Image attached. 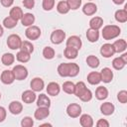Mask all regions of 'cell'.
Segmentation results:
<instances>
[{"label": "cell", "mask_w": 127, "mask_h": 127, "mask_svg": "<svg viewBox=\"0 0 127 127\" xmlns=\"http://www.w3.org/2000/svg\"><path fill=\"white\" fill-rule=\"evenodd\" d=\"M115 53H122L127 49V43L125 40L120 39V40H116L113 44H112Z\"/></svg>", "instance_id": "obj_20"}, {"label": "cell", "mask_w": 127, "mask_h": 127, "mask_svg": "<svg viewBox=\"0 0 127 127\" xmlns=\"http://www.w3.org/2000/svg\"><path fill=\"white\" fill-rule=\"evenodd\" d=\"M113 1V3H115L116 5H121V4H123L124 2H125V0H112Z\"/></svg>", "instance_id": "obj_50"}, {"label": "cell", "mask_w": 127, "mask_h": 127, "mask_svg": "<svg viewBox=\"0 0 127 127\" xmlns=\"http://www.w3.org/2000/svg\"><path fill=\"white\" fill-rule=\"evenodd\" d=\"M63 90L67 94H73L74 92V83L71 81H65L63 84Z\"/></svg>", "instance_id": "obj_37"}, {"label": "cell", "mask_w": 127, "mask_h": 127, "mask_svg": "<svg viewBox=\"0 0 127 127\" xmlns=\"http://www.w3.org/2000/svg\"><path fill=\"white\" fill-rule=\"evenodd\" d=\"M89 26L91 29L99 30L103 26V19L101 17H93L89 21Z\"/></svg>", "instance_id": "obj_26"}, {"label": "cell", "mask_w": 127, "mask_h": 127, "mask_svg": "<svg viewBox=\"0 0 127 127\" xmlns=\"http://www.w3.org/2000/svg\"><path fill=\"white\" fill-rule=\"evenodd\" d=\"M0 99H1V93H0Z\"/></svg>", "instance_id": "obj_52"}, {"label": "cell", "mask_w": 127, "mask_h": 127, "mask_svg": "<svg viewBox=\"0 0 127 127\" xmlns=\"http://www.w3.org/2000/svg\"><path fill=\"white\" fill-rule=\"evenodd\" d=\"M65 39V33L63 30H55L51 34V42L55 45H60Z\"/></svg>", "instance_id": "obj_6"}, {"label": "cell", "mask_w": 127, "mask_h": 127, "mask_svg": "<svg viewBox=\"0 0 127 127\" xmlns=\"http://www.w3.org/2000/svg\"><path fill=\"white\" fill-rule=\"evenodd\" d=\"M117 99L120 103H126L127 102V91L126 90H121L117 94Z\"/></svg>", "instance_id": "obj_44"}, {"label": "cell", "mask_w": 127, "mask_h": 127, "mask_svg": "<svg viewBox=\"0 0 127 127\" xmlns=\"http://www.w3.org/2000/svg\"><path fill=\"white\" fill-rule=\"evenodd\" d=\"M79 72V66L74 63H63L58 66V73L63 77H74Z\"/></svg>", "instance_id": "obj_1"}, {"label": "cell", "mask_w": 127, "mask_h": 127, "mask_svg": "<svg viewBox=\"0 0 127 127\" xmlns=\"http://www.w3.org/2000/svg\"><path fill=\"white\" fill-rule=\"evenodd\" d=\"M3 33H4V30H3V27L0 25V37L3 36Z\"/></svg>", "instance_id": "obj_51"}, {"label": "cell", "mask_w": 127, "mask_h": 127, "mask_svg": "<svg viewBox=\"0 0 127 127\" xmlns=\"http://www.w3.org/2000/svg\"><path fill=\"white\" fill-rule=\"evenodd\" d=\"M6 115H7V111L3 106H0V122H3L6 119Z\"/></svg>", "instance_id": "obj_47"}, {"label": "cell", "mask_w": 127, "mask_h": 127, "mask_svg": "<svg viewBox=\"0 0 127 127\" xmlns=\"http://www.w3.org/2000/svg\"><path fill=\"white\" fill-rule=\"evenodd\" d=\"M16 59H17V61L20 62V63H27V62H29L30 59H31V54L26 53V52L20 50V51L17 53V55H16Z\"/></svg>", "instance_id": "obj_32"}, {"label": "cell", "mask_w": 127, "mask_h": 127, "mask_svg": "<svg viewBox=\"0 0 127 127\" xmlns=\"http://www.w3.org/2000/svg\"><path fill=\"white\" fill-rule=\"evenodd\" d=\"M50 115V110L48 107H38L34 113V117L37 120H43Z\"/></svg>", "instance_id": "obj_12"}, {"label": "cell", "mask_w": 127, "mask_h": 127, "mask_svg": "<svg viewBox=\"0 0 127 127\" xmlns=\"http://www.w3.org/2000/svg\"><path fill=\"white\" fill-rule=\"evenodd\" d=\"M81 101H83V102H87V101H90L91 100V98H92V92L90 91V89H88V88H86L85 90H84V92L78 97Z\"/></svg>", "instance_id": "obj_40"}, {"label": "cell", "mask_w": 127, "mask_h": 127, "mask_svg": "<svg viewBox=\"0 0 127 127\" xmlns=\"http://www.w3.org/2000/svg\"><path fill=\"white\" fill-rule=\"evenodd\" d=\"M0 2L4 7H10L14 3V0H0Z\"/></svg>", "instance_id": "obj_48"}, {"label": "cell", "mask_w": 127, "mask_h": 127, "mask_svg": "<svg viewBox=\"0 0 127 127\" xmlns=\"http://www.w3.org/2000/svg\"><path fill=\"white\" fill-rule=\"evenodd\" d=\"M30 86L32 90H34L35 92H38L43 90V88L45 87V82L41 77H34L30 82Z\"/></svg>", "instance_id": "obj_10"}, {"label": "cell", "mask_w": 127, "mask_h": 127, "mask_svg": "<svg viewBox=\"0 0 127 127\" xmlns=\"http://www.w3.org/2000/svg\"><path fill=\"white\" fill-rule=\"evenodd\" d=\"M121 33V30L116 25H106L102 29V37L104 40H112L117 38Z\"/></svg>", "instance_id": "obj_2"}, {"label": "cell", "mask_w": 127, "mask_h": 127, "mask_svg": "<svg viewBox=\"0 0 127 127\" xmlns=\"http://www.w3.org/2000/svg\"><path fill=\"white\" fill-rule=\"evenodd\" d=\"M66 47H72V48H75L77 50H80L81 48V40L79 37L77 36H70L67 40H66V43H65Z\"/></svg>", "instance_id": "obj_11"}, {"label": "cell", "mask_w": 127, "mask_h": 127, "mask_svg": "<svg viewBox=\"0 0 127 127\" xmlns=\"http://www.w3.org/2000/svg\"><path fill=\"white\" fill-rule=\"evenodd\" d=\"M37 106L38 107H50L51 106V100L50 98L48 97V95L42 93L38 96V99H37Z\"/></svg>", "instance_id": "obj_19"}, {"label": "cell", "mask_w": 127, "mask_h": 127, "mask_svg": "<svg viewBox=\"0 0 127 127\" xmlns=\"http://www.w3.org/2000/svg\"><path fill=\"white\" fill-rule=\"evenodd\" d=\"M14 61H15V57L11 53H5L1 58V62L4 65H11L14 63Z\"/></svg>", "instance_id": "obj_30"}, {"label": "cell", "mask_w": 127, "mask_h": 127, "mask_svg": "<svg viewBox=\"0 0 127 127\" xmlns=\"http://www.w3.org/2000/svg\"><path fill=\"white\" fill-rule=\"evenodd\" d=\"M78 55V50L72 47H66L64 50V57L68 60H73L77 57Z\"/></svg>", "instance_id": "obj_28"}, {"label": "cell", "mask_w": 127, "mask_h": 127, "mask_svg": "<svg viewBox=\"0 0 127 127\" xmlns=\"http://www.w3.org/2000/svg\"><path fill=\"white\" fill-rule=\"evenodd\" d=\"M61 91V87L59 85L58 82H55V81H52L48 84L47 86V92L49 95H52V96H57Z\"/></svg>", "instance_id": "obj_14"}, {"label": "cell", "mask_w": 127, "mask_h": 127, "mask_svg": "<svg viewBox=\"0 0 127 127\" xmlns=\"http://www.w3.org/2000/svg\"><path fill=\"white\" fill-rule=\"evenodd\" d=\"M23 5L27 9H32L35 6V0H23Z\"/></svg>", "instance_id": "obj_45"}, {"label": "cell", "mask_w": 127, "mask_h": 127, "mask_svg": "<svg viewBox=\"0 0 127 127\" xmlns=\"http://www.w3.org/2000/svg\"><path fill=\"white\" fill-rule=\"evenodd\" d=\"M127 6H125L124 9H119L115 12V20L119 23H125L127 21V11H126Z\"/></svg>", "instance_id": "obj_22"}, {"label": "cell", "mask_w": 127, "mask_h": 127, "mask_svg": "<svg viewBox=\"0 0 127 127\" xmlns=\"http://www.w3.org/2000/svg\"><path fill=\"white\" fill-rule=\"evenodd\" d=\"M43 56L47 60H52L55 57V50L51 47H46L43 50Z\"/></svg>", "instance_id": "obj_38"}, {"label": "cell", "mask_w": 127, "mask_h": 127, "mask_svg": "<svg viewBox=\"0 0 127 127\" xmlns=\"http://www.w3.org/2000/svg\"><path fill=\"white\" fill-rule=\"evenodd\" d=\"M22 110H23V105H22L21 102L15 101V100L10 102V104H9V111L12 114L18 115V114H20L22 112Z\"/></svg>", "instance_id": "obj_17"}, {"label": "cell", "mask_w": 127, "mask_h": 127, "mask_svg": "<svg viewBox=\"0 0 127 127\" xmlns=\"http://www.w3.org/2000/svg\"><path fill=\"white\" fill-rule=\"evenodd\" d=\"M57 10L61 14H66L70 9H69V6L66 1H60L57 5Z\"/></svg>", "instance_id": "obj_34"}, {"label": "cell", "mask_w": 127, "mask_h": 127, "mask_svg": "<svg viewBox=\"0 0 127 127\" xmlns=\"http://www.w3.org/2000/svg\"><path fill=\"white\" fill-rule=\"evenodd\" d=\"M108 96V90L106 87L104 86H98L95 90V97L98 100H103L105 98H107Z\"/></svg>", "instance_id": "obj_27"}, {"label": "cell", "mask_w": 127, "mask_h": 127, "mask_svg": "<svg viewBox=\"0 0 127 127\" xmlns=\"http://www.w3.org/2000/svg\"><path fill=\"white\" fill-rule=\"evenodd\" d=\"M66 113L71 118H76L81 113V107L77 103H70L66 107Z\"/></svg>", "instance_id": "obj_7"}, {"label": "cell", "mask_w": 127, "mask_h": 127, "mask_svg": "<svg viewBox=\"0 0 127 127\" xmlns=\"http://www.w3.org/2000/svg\"><path fill=\"white\" fill-rule=\"evenodd\" d=\"M79 122L82 127H92L93 126V119L89 114H82L79 118Z\"/></svg>", "instance_id": "obj_25"}, {"label": "cell", "mask_w": 127, "mask_h": 127, "mask_svg": "<svg viewBox=\"0 0 127 127\" xmlns=\"http://www.w3.org/2000/svg\"><path fill=\"white\" fill-rule=\"evenodd\" d=\"M100 77H101V81L105 83H109L113 78V72L109 67H103L100 71Z\"/></svg>", "instance_id": "obj_13"}, {"label": "cell", "mask_w": 127, "mask_h": 127, "mask_svg": "<svg viewBox=\"0 0 127 127\" xmlns=\"http://www.w3.org/2000/svg\"><path fill=\"white\" fill-rule=\"evenodd\" d=\"M21 44H22V40H21L20 36H18L16 34H12V35H10L7 38V46L11 50H18V49H20Z\"/></svg>", "instance_id": "obj_5"}, {"label": "cell", "mask_w": 127, "mask_h": 127, "mask_svg": "<svg viewBox=\"0 0 127 127\" xmlns=\"http://www.w3.org/2000/svg\"><path fill=\"white\" fill-rule=\"evenodd\" d=\"M33 125H34V120L30 116L24 117L21 121V126L22 127H32Z\"/></svg>", "instance_id": "obj_42"}, {"label": "cell", "mask_w": 127, "mask_h": 127, "mask_svg": "<svg viewBox=\"0 0 127 127\" xmlns=\"http://www.w3.org/2000/svg\"><path fill=\"white\" fill-rule=\"evenodd\" d=\"M89 1H91V0H89Z\"/></svg>", "instance_id": "obj_53"}, {"label": "cell", "mask_w": 127, "mask_h": 127, "mask_svg": "<svg viewBox=\"0 0 127 127\" xmlns=\"http://www.w3.org/2000/svg\"><path fill=\"white\" fill-rule=\"evenodd\" d=\"M120 58H121V60L125 63V64H127V54L125 53V54H123L122 56H120Z\"/></svg>", "instance_id": "obj_49"}, {"label": "cell", "mask_w": 127, "mask_h": 127, "mask_svg": "<svg viewBox=\"0 0 127 127\" xmlns=\"http://www.w3.org/2000/svg\"><path fill=\"white\" fill-rule=\"evenodd\" d=\"M125 64H126L121 60V58H120V57L115 58V59L112 61V66H113L115 69H117V70L122 69V68L125 66Z\"/></svg>", "instance_id": "obj_39"}, {"label": "cell", "mask_w": 127, "mask_h": 127, "mask_svg": "<svg viewBox=\"0 0 127 127\" xmlns=\"http://www.w3.org/2000/svg\"><path fill=\"white\" fill-rule=\"evenodd\" d=\"M96 11H97V6L92 2H87L82 7V12L87 16H91V15L95 14Z\"/></svg>", "instance_id": "obj_18"}, {"label": "cell", "mask_w": 127, "mask_h": 127, "mask_svg": "<svg viewBox=\"0 0 127 127\" xmlns=\"http://www.w3.org/2000/svg\"><path fill=\"white\" fill-rule=\"evenodd\" d=\"M87 87H86V85H85V83L83 81H78V82H76L74 84V92H73V94H75L77 97H79L84 92V90Z\"/></svg>", "instance_id": "obj_31"}, {"label": "cell", "mask_w": 127, "mask_h": 127, "mask_svg": "<svg viewBox=\"0 0 127 127\" xmlns=\"http://www.w3.org/2000/svg\"><path fill=\"white\" fill-rule=\"evenodd\" d=\"M96 126L97 127H108L109 126V122L106 119H99L96 122Z\"/></svg>", "instance_id": "obj_46"}, {"label": "cell", "mask_w": 127, "mask_h": 127, "mask_svg": "<svg viewBox=\"0 0 127 127\" xmlns=\"http://www.w3.org/2000/svg\"><path fill=\"white\" fill-rule=\"evenodd\" d=\"M20 50L21 51H24L26 53H29V54H32L34 52V46L32 43L28 42V41H22V44H21V47H20Z\"/></svg>", "instance_id": "obj_36"}, {"label": "cell", "mask_w": 127, "mask_h": 127, "mask_svg": "<svg viewBox=\"0 0 127 127\" xmlns=\"http://www.w3.org/2000/svg\"><path fill=\"white\" fill-rule=\"evenodd\" d=\"M114 110H115V107L111 102H104L100 105V112L103 115H106V116L111 115L113 114Z\"/></svg>", "instance_id": "obj_16"}, {"label": "cell", "mask_w": 127, "mask_h": 127, "mask_svg": "<svg viewBox=\"0 0 127 127\" xmlns=\"http://www.w3.org/2000/svg\"><path fill=\"white\" fill-rule=\"evenodd\" d=\"M100 54L103 58H111L114 54H115V51H114V48L112 46V44H104L101 46L100 48Z\"/></svg>", "instance_id": "obj_8"}, {"label": "cell", "mask_w": 127, "mask_h": 127, "mask_svg": "<svg viewBox=\"0 0 127 127\" xmlns=\"http://www.w3.org/2000/svg\"><path fill=\"white\" fill-rule=\"evenodd\" d=\"M86 38H87V40H88L90 43H95V42H97L98 39H99V32H98V30H94V29L89 28V29L86 31Z\"/></svg>", "instance_id": "obj_24"}, {"label": "cell", "mask_w": 127, "mask_h": 127, "mask_svg": "<svg viewBox=\"0 0 127 127\" xmlns=\"http://www.w3.org/2000/svg\"><path fill=\"white\" fill-rule=\"evenodd\" d=\"M23 14H24V13H23L22 9H21L20 7H18V6H16V7H13V8L10 10L9 16L12 17L13 19H15V20L18 21V20H21Z\"/></svg>", "instance_id": "obj_29"}, {"label": "cell", "mask_w": 127, "mask_h": 127, "mask_svg": "<svg viewBox=\"0 0 127 127\" xmlns=\"http://www.w3.org/2000/svg\"><path fill=\"white\" fill-rule=\"evenodd\" d=\"M25 35L29 40L32 41L38 40L41 36V29L38 26H34V25L29 26L25 31Z\"/></svg>", "instance_id": "obj_4"}, {"label": "cell", "mask_w": 127, "mask_h": 127, "mask_svg": "<svg viewBox=\"0 0 127 127\" xmlns=\"http://www.w3.org/2000/svg\"><path fill=\"white\" fill-rule=\"evenodd\" d=\"M42 6L45 11H51L55 6V0H43Z\"/></svg>", "instance_id": "obj_41"}, {"label": "cell", "mask_w": 127, "mask_h": 127, "mask_svg": "<svg viewBox=\"0 0 127 127\" xmlns=\"http://www.w3.org/2000/svg\"><path fill=\"white\" fill-rule=\"evenodd\" d=\"M35 22V16L32 14V13H25L23 14L22 18H21V23L23 26H26V27H29V26H32Z\"/></svg>", "instance_id": "obj_21"}, {"label": "cell", "mask_w": 127, "mask_h": 127, "mask_svg": "<svg viewBox=\"0 0 127 127\" xmlns=\"http://www.w3.org/2000/svg\"><path fill=\"white\" fill-rule=\"evenodd\" d=\"M66 2L69 6V9L71 10H76L81 5V0H66Z\"/></svg>", "instance_id": "obj_43"}, {"label": "cell", "mask_w": 127, "mask_h": 127, "mask_svg": "<svg viewBox=\"0 0 127 127\" xmlns=\"http://www.w3.org/2000/svg\"><path fill=\"white\" fill-rule=\"evenodd\" d=\"M87 81L90 84H92V85L98 84L101 81L100 72H97V71H91V72H89L87 74Z\"/></svg>", "instance_id": "obj_23"}, {"label": "cell", "mask_w": 127, "mask_h": 127, "mask_svg": "<svg viewBox=\"0 0 127 127\" xmlns=\"http://www.w3.org/2000/svg\"><path fill=\"white\" fill-rule=\"evenodd\" d=\"M0 79H1V81L4 84H11V83L14 82L15 76H14V73H13L12 70L6 69V70H3L2 71L1 76H0Z\"/></svg>", "instance_id": "obj_9"}, {"label": "cell", "mask_w": 127, "mask_h": 127, "mask_svg": "<svg viewBox=\"0 0 127 127\" xmlns=\"http://www.w3.org/2000/svg\"><path fill=\"white\" fill-rule=\"evenodd\" d=\"M86 64L91 67V68H96L99 65V59L93 55H90L86 58Z\"/></svg>", "instance_id": "obj_33"}, {"label": "cell", "mask_w": 127, "mask_h": 127, "mask_svg": "<svg viewBox=\"0 0 127 127\" xmlns=\"http://www.w3.org/2000/svg\"><path fill=\"white\" fill-rule=\"evenodd\" d=\"M12 71L14 73L15 79H17V80H23V79H25L28 76V69H27L26 66H24L22 64L15 65L13 67Z\"/></svg>", "instance_id": "obj_3"}, {"label": "cell", "mask_w": 127, "mask_h": 127, "mask_svg": "<svg viewBox=\"0 0 127 127\" xmlns=\"http://www.w3.org/2000/svg\"><path fill=\"white\" fill-rule=\"evenodd\" d=\"M22 100L25 103H27V104L33 103L36 100V93H35V91L34 90H25L22 93Z\"/></svg>", "instance_id": "obj_15"}, {"label": "cell", "mask_w": 127, "mask_h": 127, "mask_svg": "<svg viewBox=\"0 0 127 127\" xmlns=\"http://www.w3.org/2000/svg\"><path fill=\"white\" fill-rule=\"evenodd\" d=\"M17 22H18L17 20H15V19H13L12 17L8 16V17H6V18L3 20V26H4L5 28H7V29H12V28H15V27H16Z\"/></svg>", "instance_id": "obj_35"}]
</instances>
